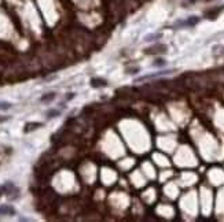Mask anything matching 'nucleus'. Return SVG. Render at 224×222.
<instances>
[{"label": "nucleus", "mask_w": 224, "mask_h": 222, "mask_svg": "<svg viewBox=\"0 0 224 222\" xmlns=\"http://www.w3.org/2000/svg\"><path fill=\"white\" fill-rule=\"evenodd\" d=\"M7 121V117H0V123L2 122H6Z\"/></svg>", "instance_id": "nucleus-7"}, {"label": "nucleus", "mask_w": 224, "mask_h": 222, "mask_svg": "<svg viewBox=\"0 0 224 222\" xmlns=\"http://www.w3.org/2000/svg\"><path fill=\"white\" fill-rule=\"evenodd\" d=\"M52 99H55V93L54 92H51V93H47L46 96L41 97V102H51Z\"/></svg>", "instance_id": "nucleus-5"}, {"label": "nucleus", "mask_w": 224, "mask_h": 222, "mask_svg": "<svg viewBox=\"0 0 224 222\" xmlns=\"http://www.w3.org/2000/svg\"><path fill=\"white\" fill-rule=\"evenodd\" d=\"M0 214L2 215H14L15 214V209L8 204H4V206H0Z\"/></svg>", "instance_id": "nucleus-1"}, {"label": "nucleus", "mask_w": 224, "mask_h": 222, "mask_svg": "<svg viewBox=\"0 0 224 222\" xmlns=\"http://www.w3.org/2000/svg\"><path fill=\"white\" fill-rule=\"evenodd\" d=\"M47 115H48V118H54V117L59 115V111H58V110H51V111L47 113Z\"/></svg>", "instance_id": "nucleus-6"}, {"label": "nucleus", "mask_w": 224, "mask_h": 222, "mask_svg": "<svg viewBox=\"0 0 224 222\" xmlns=\"http://www.w3.org/2000/svg\"><path fill=\"white\" fill-rule=\"evenodd\" d=\"M91 85H92L94 88L104 87V85H106V81L102 80V78H92V80H91Z\"/></svg>", "instance_id": "nucleus-3"}, {"label": "nucleus", "mask_w": 224, "mask_h": 222, "mask_svg": "<svg viewBox=\"0 0 224 222\" xmlns=\"http://www.w3.org/2000/svg\"><path fill=\"white\" fill-rule=\"evenodd\" d=\"M40 126H43V123H40V122H29V123H26V126H25V132H32V130L40 128Z\"/></svg>", "instance_id": "nucleus-2"}, {"label": "nucleus", "mask_w": 224, "mask_h": 222, "mask_svg": "<svg viewBox=\"0 0 224 222\" xmlns=\"http://www.w3.org/2000/svg\"><path fill=\"white\" fill-rule=\"evenodd\" d=\"M13 107V104L10 102H0V111H7Z\"/></svg>", "instance_id": "nucleus-4"}]
</instances>
